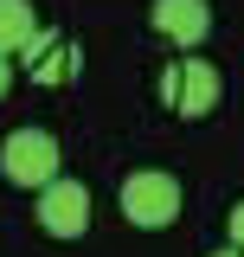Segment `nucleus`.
<instances>
[{"instance_id":"1","label":"nucleus","mask_w":244,"mask_h":257,"mask_svg":"<svg viewBox=\"0 0 244 257\" xmlns=\"http://www.w3.org/2000/svg\"><path fill=\"white\" fill-rule=\"evenodd\" d=\"M218 71L206 58H174L167 71H161V103L174 109V116H186V122H199V116H212L218 109Z\"/></svg>"},{"instance_id":"2","label":"nucleus","mask_w":244,"mask_h":257,"mask_svg":"<svg viewBox=\"0 0 244 257\" xmlns=\"http://www.w3.org/2000/svg\"><path fill=\"white\" fill-rule=\"evenodd\" d=\"M122 219L142 231H167L180 219V180L174 174H129L122 180Z\"/></svg>"},{"instance_id":"3","label":"nucleus","mask_w":244,"mask_h":257,"mask_svg":"<svg viewBox=\"0 0 244 257\" xmlns=\"http://www.w3.org/2000/svg\"><path fill=\"white\" fill-rule=\"evenodd\" d=\"M0 174L13 187H52L58 180V142L45 128H13L0 142Z\"/></svg>"},{"instance_id":"4","label":"nucleus","mask_w":244,"mask_h":257,"mask_svg":"<svg viewBox=\"0 0 244 257\" xmlns=\"http://www.w3.org/2000/svg\"><path fill=\"white\" fill-rule=\"evenodd\" d=\"M39 225L52 231V238H84V225H90V193L84 180H52V187H39Z\"/></svg>"},{"instance_id":"5","label":"nucleus","mask_w":244,"mask_h":257,"mask_svg":"<svg viewBox=\"0 0 244 257\" xmlns=\"http://www.w3.org/2000/svg\"><path fill=\"white\" fill-rule=\"evenodd\" d=\"M148 20H154V32L167 39V45H199L206 32H212V7L206 0H154L148 7Z\"/></svg>"},{"instance_id":"6","label":"nucleus","mask_w":244,"mask_h":257,"mask_svg":"<svg viewBox=\"0 0 244 257\" xmlns=\"http://www.w3.org/2000/svg\"><path fill=\"white\" fill-rule=\"evenodd\" d=\"M32 39H39V13H32V0H0V52L13 58V52H26Z\"/></svg>"},{"instance_id":"7","label":"nucleus","mask_w":244,"mask_h":257,"mask_svg":"<svg viewBox=\"0 0 244 257\" xmlns=\"http://www.w3.org/2000/svg\"><path fill=\"white\" fill-rule=\"evenodd\" d=\"M231 244H238V251H244V199H238V206H231Z\"/></svg>"},{"instance_id":"8","label":"nucleus","mask_w":244,"mask_h":257,"mask_svg":"<svg viewBox=\"0 0 244 257\" xmlns=\"http://www.w3.org/2000/svg\"><path fill=\"white\" fill-rule=\"evenodd\" d=\"M13 90V58H7V52H0V96Z\"/></svg>"},{"instance_id":"9","label":"nucleus","mask_w":244,"mask_h":257,"mask_svg":"<svg viewBox=\"0 0 244 257\" xmlns=\"http://www.w3.org/2000/svg\"><path fill=\"white\" fill-rule=\"evenodd\" d=\"M212 257H244V251H238V244H231V251H212Z\"/></svg>"}]
</instances>
